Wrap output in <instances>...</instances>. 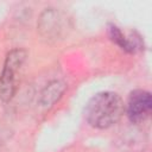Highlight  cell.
<instances>
[{
	"label": "cell",
	"instance_id": "cell-1",
	"mask_svg": "<svg viewBox=\"0 0 152 152\" xmlns=\"http://www.w3.org/2000/svg\"><path fill=\"white\" fill-rule=\"evenodd\" d=\"M124 102L113 91H102L94 95L84 108L87 122L95 128H108L116 124L124 114Z\"/></svg>",
	"mask_w": 152,
	"mask_h": 152
},
{
	"label": "cell",
	"instance_id": "cell-6",
	"mask_svg": "<svg viewBox=\"0 0 152 152\" xmlns=\"http://www.w3.org/2000/svg\"><path fill=\"white\" fill-rule=\"evenodd\" d=\"M109 37L115 44H118L122 50H125L127 52H134L137 49H140V46H141L139 37H137V38L133 37V39H131L128 37H126L120 31V28L114 25L109 26Z\"/></svg>",
	"mask_w": 152,
	"mask_h": 152
},
{
	"label": "cell",
	"instance_id": "cell-5",
	"mask_svg": "<svg viewBox=\"0 0 152 152\" xmlns=\"http://www.w3.org/2000/svg\"><path fill=\"white\" fill-rule=\"evenodd\" d=\"M65 90V84L62 81H52L50 82L42 91L39 97V103L43 107H51L55 102H57Z\"/></svg>",
	"mask_w": 152,
	"mask_h": 152
},
{
	"label": "cell",
	"instance_id": "cell-2",
	"mask_svg": "<svg viewBox=\"0 0 152 152\" xmlns=\"http://www.w3.org/2000/svg\"><path fill=\"white\" fill-rule=\"evenodd\" d=\"M26 58V51L14 49L6 56L2 71L0 74V99L10 101L15 93V74Z\"/></svg>",
	"mask_w": 152,
	"mask_h": 152
},
{
	"label": "cell",
	"instance_id": "cell-4",
	"mask_svg": "<svg viewBox=\"0 0 152 152\" xmlns=\"http://www.w3.org/2000/svg\"><path fill=\"white\" fill-rule=\"evenodd\" d=\"M38 28L43 37L57 38L63 30V21L61 14L52 8L44 11L39 19Z\"/></svg>",
	"mask_w": 152,
	"mask_h": 152
},
{
	"label": "cell",
	"instance_id": "cell-3",
	"mask_svg": "<svg viewBox=\"0 0 152 152\" xmlns=\"http://www.w3.org/2000/svg\"><path fill=\"white\" fill-rule=\"evenodd\" d=\"M151 109H152V99L148 91L138 89L129 94L126 106V113L132 122L139 124L145 121L150 116Z\"/></svg>",
	"mask_w": 152,
	"mask_h": 152
}]
</instances>
